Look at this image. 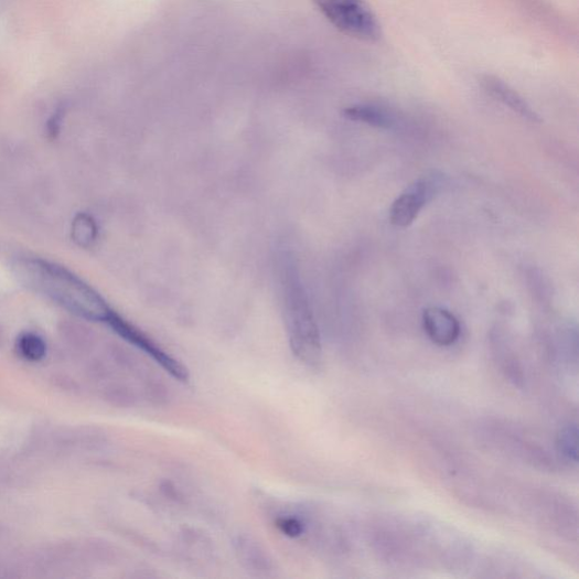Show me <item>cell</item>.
I'll use <instances>...</instances> for the list:
<instances>
[{
	"mask_svg": "<svg viewBox=\"0 0 579 579\" xmlns=\"http://www.w3.org/2000/svg\"><path fill=\"white\" fill-rule=\"evenodd\" d=\"M18 351L29 362H40L47 353V345L39 335L25 333L18 340Z\"/></svg>",
	"mask_w": 579,
	"mask_h": 579,
	"instance_id": "obj_11",
	"label": "cell"
},
{
	"mask_svg": "<svg viewBox=\"0 0 579 579\" xmlns=\"http://www.w3.org/2000/svg\"><path fill=\"white\" fill-rule=\"evenodd\" d=\"M234 548L240 564L256 576H269L275 565L270 555L247 534H240L235 542Z\"/></svg>",
	"mask_w": 579,
	"mask_h": 579,
	"instance_id": "obj_8",
	"label": "cell"
},
{
	"mask_svg": "<svg viewBox=\"0 0 579 579\" xmlns=\"http://www.w3.org/2000/svg\"><path fill=\"white\" fill-rule=\"evenodd\" d=\"M480 83L490 97L508 107L522 118L534 124H540L543 121L539 114L534 110L528 103L514 90V88L501 78L485 75L481 77Z\"/></svg>",
	"mask_w": 579,
	"mask_h": 579,
	"instance_id": "obj_7",
	"label": "cell"
},
{
	"mask_svg": "<svg viewBox=\"0 0 579 579\" xmlns=\"http://www.w3.org/2000/svg\"><path fill=\"white\" fill-rule=\"evenodd\" d=\"M146 398L154 406H165L170 399L168 386L157 377L147 375L143 383Z\"/></svg>",
	"mask_w": 579,
	"mask_h": 579,
	"instance_id": "obj_13",
	"label": "cell"
},
{
	"mask_svg": "<svg viewBox=\"0 0 579 579\" xmlns=\"http://www.w3.org/2000/svg\"><path fill=\"white\" fill-rule=\"evenodd\" d=\"M65 116V107H58L49 120V130L53 136L61 130L63 119Z\"/></svg>",
	"mask_w": 579,
	"mask_h": 579,
	"instance_id": "obj_16",
	"label": "cell"
},
{
	"mask_svg": "<svg viewBox=\"0 0 579 579\" xmlns=\"http://www.w3.org/2000/svg\"><path fill=\"white\" fill-rule=\"evenodd\" d=\"M109 399L118 407L131 408L138 404V394L126 385H116L109 390Z\"/></svg>",
	"mask_w": 579,
	"mask_h": 579,
	"instance_id": "obj_14",
	"label": "cell"
},
{
	"mask_svg": "<svg viewBox=\"0 0 579 579\" xmlns=\"http://www.w3.org/2000/svg\"><path fill=\"white\" fill-rule=\"evenodd\" d=\"M281 302L291 350L302 364L315 367L322 363V340L308 294L296 266L287 260L281 267Z\"/></svg>",
	"mask_w": 579,
	"mask_h": 579,
	"instance_id": "obj_2",
	"label": "cell"
},
{
	"mask_svg": "<svg viewBox=\"0 0 579 579\" xmlns=\"http://www.w3.org/2000/svg\"><path fill=\"white\" fill-rule=\"evenodd\" d=\"M314 3L339 31L351 37L376 42L383 35L367 0H314Z\"/></svg>",
	"mask_w": 579,
	"mask_h": 579,
	"instance_id": "obj_3",
	"label": "cell"
},
{
	"mask_svg": "<svg viewBox=\"0 0 579 579\" xmlns=\"http://www.w3.org/2000/svg\"><path fill=\"white\" fill-rule=\"evenodd\" d=\"M557 448L567 461L577 462L578 431L576 425H568L560 430L557 438Z\"/></svg>",
	"mask_w": 579,
	"mask_h": 579,
	"instance_id": "obj_12",
	"label": "cell"
},
{
	"mask_svg": "<svg viewBox=\"0 0 579 579\" xmlns=\"http://www.w3.org/2000/svg\"><path fill=\"white\" fill-rule=\"evenodd\" d=\"M72 238L81 247L92 246L98 238L95 218L86 213L77 214L72 225Z\"/></svg>",
	"mask_w": 579,
	"mask_h": 579,
	"instance_id": "obj_10",
	"label": "cell"
},
{
	"mask_svg": "<svg viewBox=\"0 0 579 579\" xmlns=\"http://www.w3.org/2000/svg\"><path fill=\"white\" fill-rule=\"evenodd\" d=\"M278 527L290 538L301 537L304 532V523L301 518L293 515H286L278 518Z\"/></svg>",
	"mask_w": 579,
	"mask_h": 579,
	"instance_id": "obj_15",
	"label": "cell"
},
{
	"mask_svg": "<svg viewBox=\"0 0 579 579\" xmlns=\"http://www.w3.org/2000/svg\"><path fill=\"white\" fill-rule=\"evenodd\" d=\"M443 184L442 174L432 171L421 175L393 203L390 224L398 228L410 227L422 208L435 199Z\"/></svg>",
	"mask_w": 579,
	"mask_h": 579,
	"instance_id": "obj_4",
	"label": "cell"
},
{
	"mask_svg": "<svg viewBox=\"0 0 579 579\" xmlns=\"http://www.w3.org/2000/svg\"><path fill=\"white\" fill-rule=\"evenodd\" d=\"M343 115L352 120L377 128H390L394 125L393 116L385 109L374 105H354L344 109Z\"/></svg>",
	"mask_w": 579,
	"mask_h": 579,
	"instance_id": "obj_9",
	"label": "cell"
},
{
	"mask_svg": "<svg viewBox=\"0 0 579 579\" xmlns=\"http://www.w3.org/2000/svg\"><path fill=\"white\" fill-rule=\"evenodd\" d=\"M19 275L29 288L78 318L105 324L112 313L114 309L97 290L56 262L31 258L20 264Z\"/></svg>",
	"mask_w": 579,
	"mask_h": 579,
	"instance_id": "obj_1",
	"label": "cell"
},
{
	"mask_svg": "<svg viewBox=\"0 0 579 579\" xmlns=\"http://www.w3.org/2000/svg\"><path fill=\"white\" fill-rule=\"evenodd\" d=\"M105 324L124 341L150 356L154 363L169 373L173 378L183 383L190 379L189 369L180 361L173 358V356L163 350L157 342L139 328L125 320L117 313V311H112Z\"/></svg>",
	"mask_w": 579,
	"mask_h": 579,
	"instance_id": "obj_5",
	"label": "cell"
},
{
	"mask_svg": "<svg viewBox=\"0 0 579 579\" xmlns=\"http://www.w3.org/2000/svg\"><path fill=\"white\" fill-rule=\"evenodd\" d=\"M422 322L429 339L439 346H450L460 337V322L447 309L440 307L427 308L423 311Z\"/></svg>",
	"mask_w": 579,
	"mask_h": 579,
	"instance_id": "obj_6",
	"label": "cell"
}]
</instances>
